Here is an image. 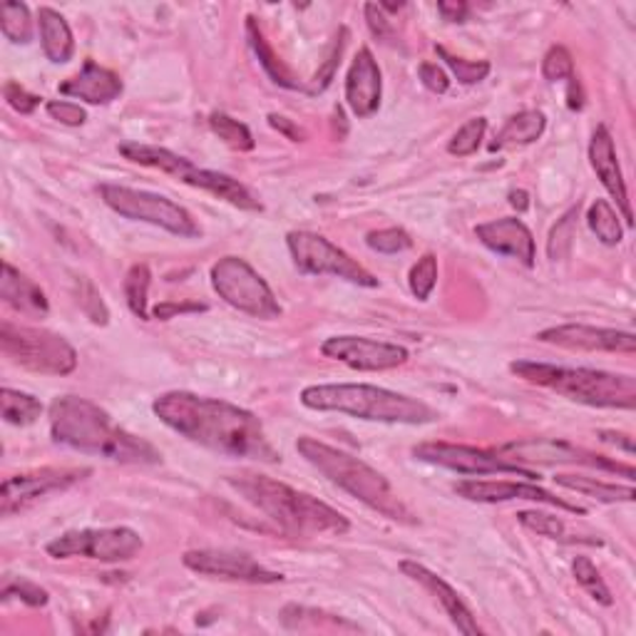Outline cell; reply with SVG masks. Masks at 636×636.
Returning <instances> with one entry per match:
<instances>
[{
	"instance_id": "obj_30",
	"label": "cell",
	"mask_w": 636,
	"mask_h": 636,
	"mask_svg": "<svg viewBox=\"0 0 636 636\" xmlns=\"http://www.w3.org/2000/svg\"><path fill=\"white\" fill-rule=\"evenodd\" d=\"M0 413H3V421L11 425H33L43 415V403L31 393H23V390L3 388L0 393Z\"/></svg>"
},
{
	"instance_id": "obj_7",
	"label": "cell",
	"mask_w": 636,
	"mask_h": 636,
	"mask_svg": "<svg viewBox=\"0 0 636 636\" xmlns=\"http://www.w3.org/2000/svg\"><path fill=\"white\" fill-rule=\"evenodd\" d=\"M117 150H120L125 160L134 162V165L160 169L162 175H169L179 179L181 185H189L195 189H202V192L220 197L232 207L244 209V212H261L263 209V204L254 197L251 189L244 187L239 179L224 175V172L197 167L195 162H189L187 157H181V154L172 152L167 148L142 144V142H122Z\"/></svg>"
},
{
	"instance_id": "obj_43",
	"label": "cell",
	"mask_w": 636,
	"mask_h": 636,
	"mask_svg": "<svg viewBox=\"0 0 636 636\" xmlns=\"http://www.w3.org/2000/svg\"><path fill=\"white\" fill-rule=\"evenodd\" d=\"M0 597H3L5 602H8V599L17 597L23 604H28V606H45V604H48V599H50L43 587L33 585V581H28V579H13V577L3 579V589H0Z\"/></svg>"
},
{
	"instance_id": "obj_47",
	"label": "cell",
	"mask_w": 636,
	"mask_h": 636,
	"mask_svg": "<svg viewBox=\"0 0 636 636\" xmlns=\"http://www.w3.org/2000/svg\"><path fill=\"white\" fill-rule=\"evenodd\" d=\"M3 95L8 99V105H11L13 110L21 113V115H33L35 110H38V105L43 103V97L28 93V90H25L23 85H17V83H5Z\"/></svg>"
},
{
	"instance_id": "obj_46",
	"label": "cell",
	"mask_w": 636,
	"mask_h": 636,
	"mask_svg": "<svg viewBox=\"0 0 636 636\" xmlns=\"http://www.w3.org/2000/svg\"><path fill=\"white\" fill-rule=\"evenodd\" d=\"M45 110H48L52 120H58L60 125H68V127H80L87 120V113L83 110V107H80L78 103H68V99H50V103L45 105Z\"/></svg>"
},
{
	"instance_id": "obj_27",
	"label": "cell",
	"mask_w": 636,
	"mask_h": 636,
	"mask_svg": "<svg viewBox=\"0 0 636 636\" xmlns=\"http://www.w3.org/2000/svg\"><path fill=\"white\" fill-rule=\"evenodd\" d=\"M544 125H547V117H544V113L540 110L517 113L505 122L503 130L495 134V140L487 144V150L503 152V150H515V148H525V144L538 142L544 132Z\"/></svg>"
},
{
	"instance_id": "obj_40",
	"label": "cell",
	"mask_w": 636,
	"mask_h": 636,
	"mask_svg": "<svg viewBox=\"0 0 636 636\" xmlns=\"http://www.w3.org/2000/svg\"><path fill=\"white\" fill-rule=\"evenodd\" d=\"M575 232H577V209H572L562 220L554 226L552 234H550V242H547V254L552 261L557 259H565L569 249H572V239H575Z\"/></svg>"
},
{
	"instance_id": "obj_37",
	"label": "cell",
	"mask_w": 636,
	"mask_h": 636,
	"mask_svg": "<svg viewBox=\"0 0 636 636\" xmlns=\"http://www.w3.org/2000/svg\"><path fill=\"white\" fill-rule=\"evenodd\" d=\"M435 50H438V56L445 60V66L450 68L452 75H456L458 83L462 85L483 83V80L490 75V70H493V66H490L487 60L458 58V56H452V52H448V48H443V45H438Z\"/></svg>"
},
{
	"instance_id": "obj_48",
	"label": "cell",
	"mask_w": 636,
	"mask_h": 636,
	"mask_svg": "<svg viewBox=\"0 0 636 636\" xmlns=\"http://www.w3.org/2000/svg\"><path fill=\"white\" fill-rule=\"evenodd\" d=\"M417 78H421V83L435 95H445L450 87L448 72H445L440 66H435V62H421V68H417Z\"/></svg>"
},
{
	"instance_id": "obj_5",
	"label": "cell",
	"mask_w": 636,
	"mask_h": 636,
	"mask_svg": "<svg viewBox=\"0 0 636 636\" xmlns=\"http://www.w3.org/2000/svg\"><path fill=\"white\" fill-rule=\"evenodd\" d=\"M308 411L341 413L358 421L388 425H428L438 421V411L417 398L368 384H318L302 390Z\"/></svg>"
},
{
	"instance_id": "obj_39",
	"label": "cell",
	"mask_w": 636,
	"mask_h": 636,
	"mask_svg": "<svg viewBox=\"0 0 636 636\" xmlns=\"http://www.w3.org/2000/svg\"><path fill=\"white\" fill-rule=\"evenodd\" d=\"M408 284H411L417 302H428L435 284H438V259L433 254H425V257L417 259L411 269V276H408Z\"/></svg>"
},
{
	"instance_id": "obj_53",
	"label": "cell",
	"mask_w": 636,
	"mask_h": 636,
	"mask_svg": "<svg viewBox=\"0 0 636 636\" xmlns=\"http://www.w3.org/2000/svg\"><path fill=\"white\" fill-rule=\"evenodd\" d=\"M567 105H569V110H581V105H585V95H581V87H579V83H577V75H572V78H569Z\"/></svg>"
},
{
	"instance_id": "obj_13",
	"label": "cell",
	"mask_w": 636,
	"mask_h": 636,
	"mask_svg": "<svg viewBox=\"0 0 636 636\" xmlns=\"http://www.w3.org/2000/svg\"><path fill=\"white\" fill-rule=\"evenodd\" d=\"M415 460L428 462L435 468L458 472V475H520L527 480H538L540 475L522 462L513 460L505 452H493L472 445L456 443H421L413 448Z\"/></svg>"
},
{
	"instance_id": "obj_32",
	"label": "cell",
	"mask_w": 636,
	"mask_h": 636,
	"mask_svg": "<svg viewBox=\"0 0 636 636\" xmlns=\"http://www.w3.org/2000/svg\"><path fill=\"white\" fill-rule=\"evenodd\" d=\"M150 286H152V271L148 263H134L125 276V298L130 311L150 321Z\"/></svg>"
},
{
	"instance_id": "obj_8",
	"label": "cell",
	"mask_w": 636,
	"mask_h": 636,
	"mask_svg": "<svg viewBox=\"0 0 636 636\" xmlns=\"http://www.w3.org/2000/svg\"><path fill=\"white\" fill-rule=\"evenodd\" d=\"M0 351L15 366L28 368L33 374L70 376L78 368V351L62 335L33 329V326L0 323Z\"/></svg>"
},
{
	"instance_id": "obj_22",
	"label": "cell",
	"mask_w": 636,
	"mask_h": 636,
	"mask_svg": "<svg viewBox=\"0 0 636 636\" xmlns=\"http://www.w3.org/2000/svg\"><path fill=\"white\" fill-rule=\"evenodd\" d=\"M589 162H592V169L597 172L599 181H602L606 192L612 195V199L616 202V207H620L626 226H632L634 214H632L629 195H626V181L620 167V157H616L612 132H609L604 125L597 127L592 134V142H589Z\"/></svg>"
},
{
	"instance_id": "obj_12",
	"label": "cell",
	"mask_w": 636,
	"mask_h": 636,
	"mask_svg": "<svg viewBox=\"0 0 636 636\" xmlns=\"http://www.w3.org/2000/svg\"><path fill=\"white\" fill-rule=\"evenodd\" d=\"M142 538L132 527H103V530H70L45 544L52 560L85 557L105 565L130 562L142 552Z\"/></svg>"
},
{
	"instance_id": "obj_26",
	"label": "cell",
	"mask_w": 636,
	"mask_h": 636,
	"mask_svg": "<svg viewBox=\"0 0 636 636\" xmlns=\"http://www.w3.org/2000/svg\"><path fill=\"white\" fill-rule=\"evenodd\" d=\"M38 31H40V45L45 58L56 66L70 62L75 56V38L66 17L52 8H40L38 11Z\"/></svg>"
},
{
	"instance_id": "obj_52",
	"label": "cell",
	"mask_w": 636,
	"mask_h": 636,
	"mask_svg": "<svg viewBox=\"0 0 636 636\" xmlns=\"http://www.w3.org/2000/svg\"><path fill=\"white\" fill-rule=\"evenodd\" d=\"M269 125L274 127L276 132L284 134L286 140L291 142H304L306 140V132L302 130V127H296L294 122L288 120V117H281V115H269Z\"/></svg>"
},
{
	"instance_id": "obj_54",
	"label": "cell",
	"mask_w": 636,
	"mask_h": 636,
	"mask_svg": "<svg viewBox=\"0 0 636 636\" xmlns=\"http://www.w3.org/2000/svg\"><path fill=\"white\" fill-rule=\"evenodd\" d=\"M507 202H510L517 212H527V209H530V195L525 192V189H513L510 195H507Z\"/></svg>"
},
{
	"instance_id": "obj_16",
	"label": "cell",
	"mask_w": 636,
	"mask_h": 636,
	"mask_svg": "<svg viewBox=\"0 0 636 636\" xmlns=\"http://www.w3.org/2000/svg\"><path fill=\"white\" fill-rule=\"evenodd\" d=\"M181 565L204 577L244 581V585H279L284 581L281 572L259 565L247 552L236 550H189Z\"/></svg>"
},
{
	"instance_id": "obj_10",
	"label": "cell",
	"mask_w": 636,
	"mask_h": 636,
	"mask_svg": "<svg viewBox=\"0 0 636 636\" xmlns=\"http://www.w3.org/2000/svg\"><path fill=\"white\" fill-rule=\"evenodd\" d=\"M212 286L220 298L236 311L274 321L281 314V304L271 286L257 269L242 257H224L212 267Z\"/></svg>"
},
{
	"instance_id": "obj_25",
	"label": "cell",
	"mask_w": 636,
	"mask_h": 636,
	"mask_svg": "<svg viewBox=\"0 0 636 636\" xmlns=\"http://www.w3.org/2000/svg\"><path fill=\"white\" fill-rule=\"evenodd\" d=\"M0 298L17 314L45 318L50 314V304L45 291L33 279L21 274L11 261H3V276H0Z\"/></svg>"
},
{
	"instance_id": "obj_14",
	"label": "cell",
	"mask_w": 636,
	"mask_h": 636,
	"mask_svg": "<svg viewBox=\"0 0 636 636\" xmlns=\"http://www.w3.org/2000/svg\"><path fill=\"white\" fill-rule=\"evenodd\" d=\"M90 472H93L90 468H40L8 478L0 487V515L11 517L45 495L62 493V490L83 483Z\"/></svg>"
},
{
	"instance_id": "obj_31",
	"label": "cell",
	"mask_w": 636,
	"mask_h": 636,
	"mask_svg": "<svg viewBox=\"0 0 636 636\" xmlns=\"http://www.w3.org/2000/svg\"><path fill=\"white\" fill-rule=\"evenodd\" d=\"M587 224L589 229L597 234V239L604 247H616L624 239V229L620 224V212L606 202V199H597L587 209Z\"/></svg>"
},
{
	"instance_id": "obj_45",
	"label": "cell",
	"mask_w": 636,
	"mask_h": 636,
	"mask_svg": "<svg viewBox=\"0 0 636 636\" xmlns=\"http://www.w3.org/2000/svg\"><path fill=\"white\" fill-rule=\"evenodd\" d=\"M80 308H83L90 321L97 326H107V321H110V311H107L105 302L99 298L95 286L85 279H80Z\"/></svg>"
},
{
	"instance_id": "obj_41",
	"label": "cell",
	"mask_w": 636,
	"mask_h": 636,
	"mask_svg": "<svg viewBox=\"0 0 636 636\" xmlns=\"http://www.w3.org/2000/svg\"><path fill=\"white\" fill-rule=\"evenodd\" d=\"M366 244L378 254H401L413 247V239L401 226H390V229L370 232L366 236Z\"/></svg>"
},
{
	"instance_id": "obj_51",
	"label": "cell",
	"mask_w": 636,
	"mask_h": 636,
	"mask_svg": "<svg viewBox=\"0 0 636 636\" xmlns=\"http://www.w3.org/2000/svg\"><path fill=\"white\" fill-rule=\"evenodd\" d=\"M192 311H207L204 304H160L154 306L152 316L160 318V321H169V318H175L177 314H192Z\"/></svg>"
},
{
	"instance_id": "obj_24",
	"label": "cell",
	"mask_w": 636,
	"mask_h": 636,
	"mask_svg": "<svg viewBox=\"0 0 636 636\" xmlns=\"http://www.w3.org/2000/svg\"><path fill=\"white\" fill-rule=\"evenodd\" d=\"M122 80L117 72L97 66L95 60H85L83 70L78 75L60 83V93L75 99H85L87 105H107L122 95Z\"/></svg>"
},
{
	"instance_id": "obj_50",
	"label": "cell",
	"mask_w": 636,
	"mask_h": 636,
	"mask_svg": "<svg viewBox=\"0 0 636 636\" xmlns=\"http://www.w3.org/2000/svg\"><path fill=\"white\" fill-rule=\"evenodd\" d=\"M438 13L443 15V21L448 23H466L470 15V5L462 3V0H440Z\"/></svg>"
},
{
	"instance_id": "obj_28",
	"label": "cell",
	"mask_w": 636,
	"mask_h": 636,
	"mask_svg": "<svg viewBox=\"0 0 636 636\" xmlns=\"http://www.w3.org/2000/svg\"><path fill=\"white\" fill-rule=\"evenodd\" d=\"M247 38H249L251 50L257 52L263 72H267V75L271 78V83H276L279 87H286V90H302L304 87L302 83H298V78L294 75V72L286 68V62L276 56L274 48H271L267 35H263V31L259 28L257 17L254 15L247 17Z\"/></svg>"
},
{
	"instance_id": "obj_20",
	"label": "cell",
	"mask_w": 636,
	"mask_h": 636,
	"mask_svg": "<svg viewBox=\"0 0 636 636\" xmlns=\"http://www.w3.org/2000/svg\"><path fill=\"white\" fill-rule=\"evenodd\" d=\"M475 236L483 247L499 254V257H510L525 267H534V259H538L534 236L517 216H503V220L480 224L475 226Z\"/></svg>"
},
{
	"instance_id": "obj_18",
	"label": "cell",
	"mask_w": 636,
	"mask_h": 636,
	"mask_svg": "<svg viewBox=\"0 0 636 636\" xmlns=\"http://www.w3.org/2000/svg\"><path fill=\"white\" fill-rule=\"evenodd\" d=\"M452 490H456L462 499H470V503L497 505V503H513V499H527V503L562 507V510L575 513V515L587 513L581 505L567 503L565 497L552 495L550 490L538 487L532 483H517V480H462V483L452 485Z\"/></svg>"
},
{
	"instance_id": "obj_38",
	"label": "cell",
	"mask_w": 636,
	"mask_h": 636,
	"mask_svg": "<svg viewBox=\"0 0 636 636\" xmlns=\"http://www.w3.org/2000/svg\"><path fill=\"white\" fill-rule=\"evenodd\" d=\"M485 130H487L485 117H472V120H468L456 134H452V140L448 142V152L452 157H470V154H475L480 150V144H483Z\"/></svg>"
},
{
	"instance_id": "obj_35",
	"label": "cell",
	"mask_w": 636,
	"mask_h": 636,
	"mask_svg": "<svg viewBox=\"0 0 636 636\" xmlns=\"http://www.w3.org/2000/svg\"><path fill=\"white\" fill-rule=\"evenodd\" d=\"M517 520H520L525 530L540 534V538L557 540V542H579L577 538L567 534V525L562 522L557 515H550L542 510H522V513H517Z\"/></svg>"
},
{
	"instance_id": "obj_42",
	"label": "cell",
	"mask_w": 636,
	"mask_h": 636,
	"mask_svg": "<svg viewBox=\"0 0 636 636\" xmlns=\"http://www.w3.org/2000/svg\"><path fill=\"white\" fill-rule=\"evenodd\" d=\"M542 75L550 83H557V80H569L575 75V60H572V52L565 45H552L547 50V56L542 60Z\"/></svg>"
},
{
	"instance_id": "obj_44",
	"label": "cell",
	"mask_w": 636,
	"mask_h": 636,
	"mask_svg": "<svg viewBox=\"0 0 636 636\" xmlns=\"http://www.w3.org/2000/svg\"><path fill=\"white\" fill-rule=\"evenodd\" d=\"M346 35H349V31L343 28L339 38L333 40L331 50L326 52L323 68L318 70L316 75H314V83H311V87H308V93H314V95H316V93H323V90L331 85V80H333V75H335V68H339V62H341V52H343V48H346Z\"/></svg>"
},
{
	"instance_id": "obj_19",
	"label": "cell",
	"mask_w": 636,
	"mask_h": 636,
	"mask_svg": "<svg viewBox=\"0 0 636 636\" xmlns=\"http://www.w3.org/2000/svg\"><path fill=\"white\" fill-rule=\"evenodd\" d=\"M538 341L560 346L567 351H587V353H636V335L629 331L616 329H597V326L585 323H565L552 326L538 333Z\"/></svg>"
},
{
	"instance_id": "obj_9",
	"label": "cell",
	"mask_w": 636,
	"mask_h": 636,
	"mask_svg": "<svg viewBox=\"0 0 636 636\" xmlns=\"http://www.w3.org/2000/svg\"><path fill=\"white\" fill-rule=\"evenodd\" d=\"M99 197L115 214L125 216V220L148 222L175 236H185V239L202 236V226L195 222V216L165 195L144 192V189L122 185H103L99 187Z\"/></svg>"
},
{
	"instance_id": "obj_11",
	"label": "cell",
	"mask_w": 636,
	"mask_h": 636,
	"mask_svg": "<svg viewBox=\"0 0 636 636\" xmlns=\"http://www.w3.org/2000/svg\"><path fill=\"white\" fill-rule=\"evenodd\" d=\"M286 247L291 251L296 269L306 276H339L349 284L363 288H376L378 279L366 267H361L356 259H351L346 251L335 247L333 242L314 232H288Z\"/></svg>"
},
{
	"instance_id": "obj_29",
	"label": "cell",
	"mask_w": 636,
	"mask_h": 636,
	"mask_svg": "<svg viewBox=\"0 0 636 636\" xmlns=\"http://www.w3.org/2000/svg\"><path fill=\"white\" fill-rule=\"evenodd\" d=\"M554 483L567 487V490H575L579 495H587V497H594L597 503H604V505H616V503H634V485H616V483H604V480H597V478H585V475H557L554 478Z\"/></svg>"
},
{
	"instance_id": "obj_49",
	"label": "cell",
	"mask_w": 636,
	"mask_h": 636,
	"mask_svg": "<svg viewBox=\"0 0 636 636\" xmlns=\"http://www.w3.org/2000/svg\"><path fill=\"white\" fill-rule=\"evenodd\" d=\"M363 11H366V21H368L370 33H374L380 43H390L396 38L393 25H390V21L386 17V13L380 11L378 3H366Z\"/></svg>"
},
{
	"instance_id": "obj_33",
	"label": "cell",
	"mask_w": 636,
	"mask_h": 636,
	"mask_svg": "<svg viewBox=\"0 0 636 636\" xmlns=\"http://www.w3.org/2000/svg\"><path fill=\"white\" fill-rule=\"evenodd\" d=\"M0 31L11 43L25 45L33 40V15L25 3H3L0 5Z\"/></svg>"
},
{
	"instance_id": "obj_6",
	"label": "cell",
	"mask_w": 636,
	"mask_h": 636,
	"mask_svg": "<svg viewBox=\"0 0 636 636\" xmlns=\"http://www.w3.org/2000/svg\"><path fill=\"white\" fill-rule=\"evenodd\" d=\"M510 370L525 384L547 388L567 401L589 408H620L634 411L636 408V378L622 374H606L594 368L557 366V363L540 361H515Z\"/></svg>"
},
{
	"instance_id": "obj_2",
	"label": "cell",
	"mask_w": 636,
	"mask_h": 636,
	"mask_svg": "<svg viewBox=\"0 0 636 636\" xmlns=\"http://www.w3.org/2000/svg\"><path fill=\"white\" fill-rule=\"evenodd\" d=\"M50 435L70 450L97 456L122 466H157L162 452L113 421L97 403L80 396H58L48 408Z\"/></svg>"
},
{
	"instance_id": "obj_55",
	"label": "cell",
	"mask_w": 636,
	"mask_h": 636,
	"mask_svg": "<svg viewBox=\"0 0 636 636\" xmlns=\"http://www.w3.org/2000/svg\"><path fill=\"white\" fill-rule=\"evenodd\" d=\"M602 440L604 443H612V445H622V448L629 452H634V443H632V438L629 435H622V433H602Z\"/></svg>"
},
{
	"instance_id": "obj_17",
	"label": "cell",
	"mask_w": 636,
	"mask_h": 636,
	"mask_svg": "<svg viewBox=\"0 0 636 636\" xmlns=\"http://www.w3.org/2000/svg\"><path fill=\"white\" fill-rule=\"evenodd\" d=\"M505 456H513L517 462H540V466H587L597 470H609V472H622L624 478H634V466H624V462H616L612 458L597 456V452H589L585 448H577L572 443L562 440H520L510 443L503 448Z\"/></svg>"
},
{
	"instance_id": "obj_34",
	"label": "cell",
	"mask_w": 636,
	"mask_h": 636,
	"mask_svg": "<svg viewBox=\"0 0 636 636\" xmlns=\"http://www.w3.org/2000/svg\"><path fill=\"white\" fill-rule=\"evenodd\" d=\"M209 127H212V132L216 134V138H220L224 144H229V148L236 152H249L254 150V144H257L247 125L234 120V117L224 113L209 115Z\"/></svg>"
},
{
	"instance_id": "obj_23",
	"label": "cell",
	"mask_w": 636,
	"mask_h": 636,
	"mask_svg": "<svg viewBox=\"0 0 636 636\" xmlns=\"http://www.w3.org/2000/svg\"><path fill=\"white\" fill-rule=\"evenodd\" d=\"M380 95H384V78H380L378 62L374 52L361 48L346 75V103L351 113L361 117V120L376 115L380 107Z\"/></svg>"
},
{
	"instance_id": "obj_21",
	"label": "cell",
	"mask_w": 636,
	"mask_h": 636,
	"mask_svg": "<svg viewBox=\"0 0 636 636\" xmlns=\"http://www.w3.org/2000/svg\"><path fill=\"white\" fill-rule=\"evenodd\" d=\"M401 572L408 577L421 585L425 592L435 597V602H440V606L445 609V614L450 616V622L458 626V632H462L466 636H480L483 629H480L475 616H472L470 606L462 602V597L458 594L456 587H450L448 581L443 577L435 575L421 562H413V560H403L401 562Z\"/></svg>"
},
{
	"instance_id": "obj_3",
	"label": "cell",
	"mask_w": 636,
	"mask_h": 636,
	"mask_svg": "<svg viewBox=\"0 0 636 636\" xmlns=\"http://www.w3.org/2000/svg\"><path fill=\"white\" fill-rule=\"evenodd\" d=\"M226 483L291 538H323L351 530V522L331 505L261 472H239L226 478Z\"/></svg>"
},
{
	"instance_id": "obj_36",
	"label": "cell",
	"mask_w": 636,
	"mask_h": 636,
	"mask_svg": "<svg viewBox=\"0 0 636 636\" xmlns=\"http://www.w3.org/2000/svg\"><path fill=\"white\" fill-rule=\"evenodd\" d=\"M572 572H575V579L577 585L585 589V592L594 599V602L604 604V606H612L614 599L612 592H609L606 581L599 575V569L594 567V562L589 557H575L572 562Z\"/></svg>"
},
{
	"instance_id": "obj_15",
	"label": "cell",
	"mask_w": 636,
	"mask_h": 636,
	"mask_svg": "<svg viewBox=\"0 0 636 636\" xmlns=\"http://www.w3.org/2000/svg\"><path fill=\"white\" fill-rule=\"evenodd\" d=\"M321 353L326 358L339 361L353 370H363V374L393 370L411 358L408 349L398 346V343L363 339V335H331L321 343Z\"/></svg>"
},
{
	"instance_id": "obj_4",
	"label": "cell",
	"mask_w": 636,
	"mask_h": 636,
	"mask_svg": "<svg viewBox=\"0 0 636 636\" xmlns=\"http://www.w3.org/2000/svg\"><path fill=\"white\" fill-rule=\"evenodd\" d=\"M296 450L302 452V458L308 466H314L329 483L341 487L343 493H349L351 497L361 499L363 505L370 507V510L378 513L380 517H386V520L398 525H417L415 513L403 503L401 495H398L393 485L386 480V475H380V472L376 468H370L368 462L351 456L346 450L333 448L329 443L308 438V435L296 440Z\"/></svg>"
},
{
	"instance_id": "obj_1",
	"label": "cell",
	"mask_w": 636,
	"mask_h": 636,
	"mask_svg": "<svg viewBox=\"0 0 636 636\" xmlns=\"http://www.w3.org/2000/svg\"><path fill=\"white\" fill-rule=\"evenodd\" d=\"M152 411L169 431L220 456L269 466L281 462V452L271 445L259 417L247 408L189 390H169L152 403Z\"/></svg>"
}]
</instances>
